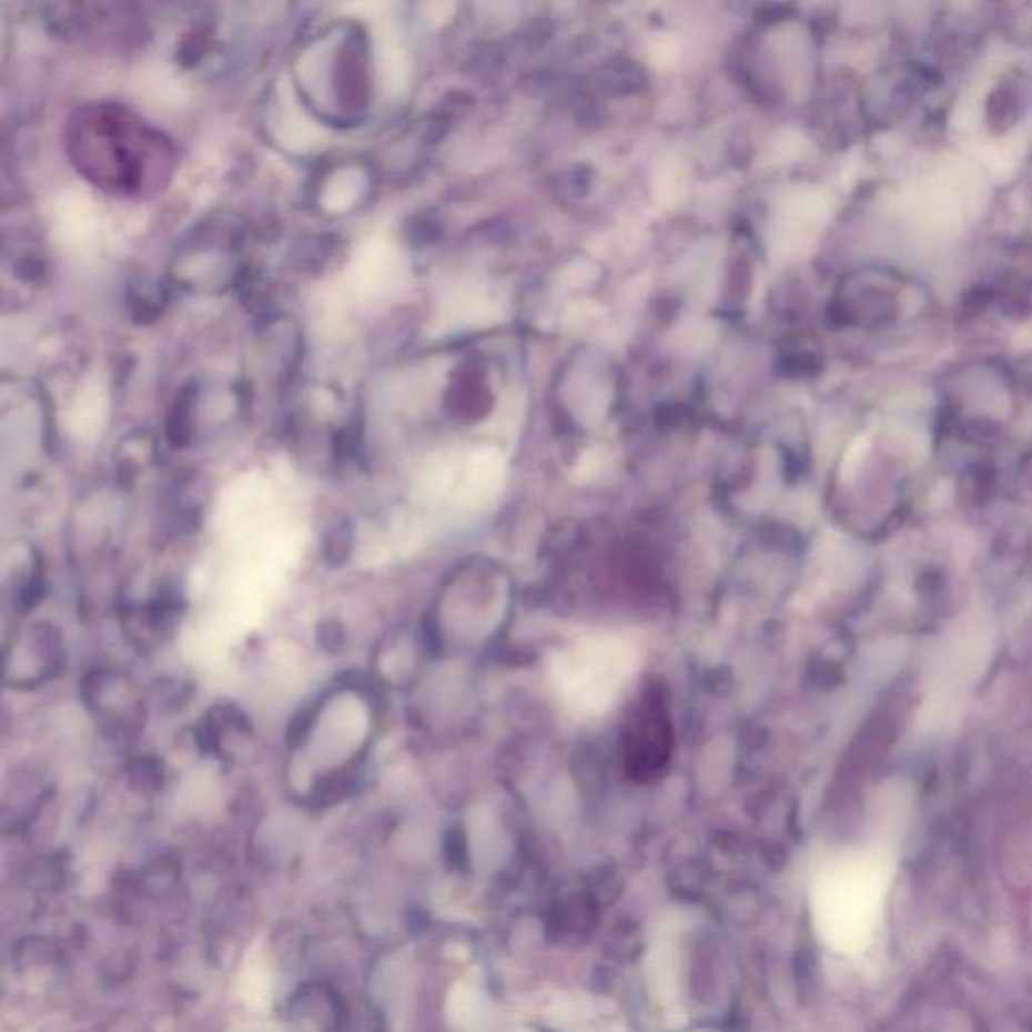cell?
<instances>
[{
  "instance_id": "6da1fadb",
  "label": "cell",
  "mask_w": 1032,
  "mask_h": 1032,
  "mask_svg": "<svg viewBox=\"0 0 1032 1032\" xmlns=\"http://www.w3.org/2000/svg\"><path fill=\"white\" fill-rule=\"evenodd\" d=\"M619 740L624 767L631 779H654L666 769L674 730L668 698L658 681H649L627 708Z\"/></svg>"
},
{
  "instance_id": "7a4b0ae2",
  "label": "cell",
  "mask_w": 1032,
  "mask_h": 1032,
  "mask_svg": "<svg viewBox=\"0 0 1032 1032\" xmlns=\"http://www.w3.org/2000/svg\"><path fill=\"white\" fill-rule=\"evenodd\" d=\"M128 772H130L133 785L140 789L160 791L164 787V762L158 757L143 755V757L133 758L128 765Z\"/></svg>"
},
{
  "instance_id": "3957f363",
  "label": "cell",
  "mask_w": 1032,
  "mask_h": 1032,
  "mask_svg": "<svg viewBox=\"0 0 1032 1032\" xmlns=\"http://www.w3.org/2000/svg\"><path fill=\"white\" fill-rule=\"evenodd\" d=\"M680 57V41L670 33L658 34L649 44V61L656 67H670Z\"/></svg>"
},
{
  "instance_id": "277c9868",
  "label": "cell",
  "mask_w": 1032,
  "mask_h": 1032,
  "mask_svg": "<svg viewBox=\"0 0 1032 1032\" xmlns=\"http://www.w3.org/2000/svg\"><path fill=\"white\" fill-rule=\"evenodd\" d=\"M350 533L347 530H340L331 535L330 540H327V557L333 559V563L337 565L341 560L347 557V550H350Z\"/></svg>"
},
{
  "instance_id": "5b68a950",
  "label": "cell",
  "mask_w": 1032,
  "mask_h": 1032,
  "mask_svg": "<svg viewBox=\"0 0 1032 1032\" xmlns=\"http://www.w3.org/2000/svg\"><path fill=\"white\" fill-rule=\"evenodd\" d=\"M318 644L321 648L330 649V651H337L343 644V631L341 627L335 624V621H327L323 624L321 629H318Z\"/></svg>"
},
{
  "instance_id": "8992f818",
  "label": "cell",
  "mask_w": 1032,
  "mask_h": 1032,
  "mask_svg": "<svg viewBox=\"0 0 1032 1032\" xmlns=\"http://www.w3.org/2000/svg\"><path fill=\"white\" fill-rule=\"evenodd\" d=\"M454 12V0H429V19L436 24L451 21Z\"/></svg>"
}]
</instances>
